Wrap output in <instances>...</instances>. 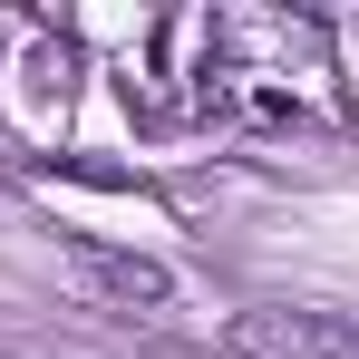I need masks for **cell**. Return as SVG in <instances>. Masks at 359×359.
Masks as SVG:
<instances>
[{"instance_id":"1","label":"cell","mask_w":359,"mask_h":359,"mask_svg":"<svg viewBox=\"0 0 359 359\" xmlns=\"http://www.w3.org/2000/svg\"><path fill=\"white\" fill-rule=\"evenodd\" d=\"M233 350L243 359H359V320L350 311H243Z\"/></svg>"},{"instance_id":"2","label":"cell","mask_w":359,"mask_h":359,"mask_svg":"<svg viewBox=\"0 0 359 359\" xmlns=\"http://www.w3.org/2000/svg\"><path fill=\"white\" fill-rule=\"evenodd\" d=\"M68 262H78V282L97 301H117V311H165L175 301V272L165 262H146V252H117V243H97V233H78L68 243Z\"/></svg>"}]
</instances>
